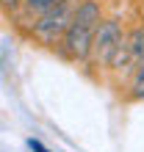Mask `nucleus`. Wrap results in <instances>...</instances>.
I'll return each mask as SVG.
<instances>
[{"mask_svg":"<svg viewBox=\"0 0 144 152\" xmlns=\"http://www.w3.org/2000/svg\"><path fill=\"white\" fill-rule=\"evenodd\" d=\"M78 6H80V0H61L53 11H47L31 25V36L39 44H44V47H58L64 33L69 31L72 20H75Z\"/></svg>","mask_w":144,"mask_h":152,"instance_id":"1","label":"nucleus"},{"mask_svg":"<svg viewBox=\"0 0 144 152\" xmlns=\"http://www.w3.org/2000/svg\"><path fill=\"white\" fill-rule=\"evenodd\" d=\"M125 36H128V33L122 31L119 20L105 17V20L97 25V31H94V44H92V58H89V61H92L94 66H100V69H108L116 47H119V42Z\"/></svg>","mask_w":144,"mask_h":152,"instance_id":"2","label":"nucleus"},{"mask_svg":"<svg viewBox=\"0 0 144 152\" xmlns=\"http://www.w3.org/2000/svg\"><path fill=\"white\" fill-rule=\"evenodd\" d=\"M94 31L97 28H89V25H80L72 20L69 31L64 33V39H61L58 50L61 56L72 64H89V58H92V44H94Z\"/></svg>","mask_w":144,"mask_h":152,"instance_id":"3","label":"nucleus"},{"mask_svg":"<svg viewBox=\"0 0 144 152\" xmlns=\"http://www.w3.org/2000/svg\"><path fill=\"white\" fill-rule=\"evenodd\" d=\"M103 20H105L103 17V6L97 3V0H80L78 11H75V22L89 25V28H97Z\"/></svg>","mask_w":144,"mask_h":152,"instance_id":"4","label":"nucleus"},{"mask_svg":"<svg viewBox=\"0 0 144 152\" xmlns=\"http://www.w3.org/2000/svg\"><path fill=\"white\" fill-rule=\"evenodd\" d=\"M61 3V0H22V8H20V14H14V17H25L31 25L39 20V17H44L47 11H53Z\"/></svg>","mask_w":144,"mask_h":152,"instance_id":"5","label":"nucleus"},{"mask_svg":"<svg viewBox=\"0 0 144 152\" xmlns=\"http://www.w3.org/2000/svg\"><path fill=\"white\" fill-rule=\"evenodd\" d=\"M128 44H130L133 64L141 66V64H144V25H136V28L128 33Z\"/></svg>","mask_w":144,"mask_h":152,"instance_id":"6","label":"nucleus"},{"mask_svg":"<svg viewBox=\"0 0 144 152\" xmlns=\"http://www.w3.org/2000/svg\"><path fill=\"white\" fill-rule=\"evenodd\" d=\"M130 100H133V102H144V64L133 69V80H130Z\"/></svg>","mask_w":144,"mask_h":152,"instance_id":"7","label":"nucleus"},{"mask_svg":"<svg viewBox=\"0 0 144 152\" xmlns=\"http://www.w3.org/2000/svg\"><path fill=\"white\" fill-rule=\"evenodd\" d=\"M0 8L8 14V17H14V14H20V8H22V0H0Z\"/></svg>","mask_w":144,"mask_h":152,"instance_id":"8","label":"nucleus"},{"mask_svg":"<svg viewBox=\"0 0 144 152\" xmlns=\"http://www.w3.org/2000/svg\"><path fill=\"white\" fill-rule=\"evenodd\" d=\"M28 147H31L33 152H50V149H47V147H44V144H42V141H39V138H28Z\"/></svg>","mask_w":144,"mask_h":152,"instance_id":"9","label":"nucleus"}]
</instances>
